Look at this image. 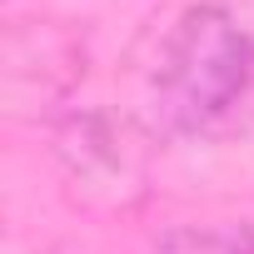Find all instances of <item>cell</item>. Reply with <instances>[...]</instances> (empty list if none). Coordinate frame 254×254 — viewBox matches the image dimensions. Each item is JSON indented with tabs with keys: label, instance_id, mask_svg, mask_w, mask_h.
Returning a JSON list of instances; mask_svg holds the SVG:
<instances>
[{
	"label": "cell",
	"instance_id": "cell-1",
	"mask_svg": "<svg viewBox=\"0 0 254 254\" xmlns=\"http://www.w3.org/2000/svg\"><path fill=\"white\" fill-rule=\"evenodd\" d=\"M150 130L194 145L254 140V35L224 5H185L135 65Z\"/></svg>",
	"mask_w": 254,
	"mask_h": 254
},
{
	"label": "cell",
	"instance_id": "cell-2",
	"mask_svg": "<svg viewBox=\"0 0 254 254\" xmlns=\"http://www.w3.org/2000/svg\"><path fill=\"white\" fill-rule=\"evenodd\" d=\"M150 254H254L249 224H185L155 239Z\"/></svg>",
	"mask_w": 254,
	"mask_h": 254
}]
</instances>
